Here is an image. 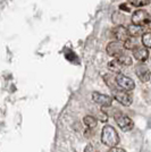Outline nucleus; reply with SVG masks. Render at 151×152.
<instances>
[{
  "label": "nucleus",
  "instance_id": "4468645a",
  "mask_svg": "<svg viewBox=\"0 0 151 152\" xmlns=\"http://www.w3.org/2000/svg\"><path fill=\"white\" fill-rule=\"evenodd\" d=\"M136 38H128L124 42V48L127 49V50H134L136 47H138V43H136Z\"/></svg>",
  "mask_w": 151,
  "mask_h": 152
},
{
  "label": "nucleus",
  "instance_id": "6e6552de",
  "mask_svg": "<svg viewBox=\"0 0 151 152\" xmlns=\"http://www.w3.org/2000/svg\"><path fill=\"white\" fill-rule=\"evenodd\" d=\"M111 34L117 41H123V42H125L126 40L130 38L127 28L124 27L123 25H117L116 27H114L113 31H111Z\"/></svg>",
  "mask_w": 151,
  "mask_h": 152
},
{
  "label": "nucleus",
  "instance_id": "0eeeda50",
  "mask_svg": "<svg viewBox=\"0 0 151 152\" xmlns=\"http://www.w3.org/2000/svg\"><path fill=\"white\" fill-rule=\"evenodd\" d=\"M92 100L97 104H100L102 107H109L113 103V98L111 96L102 94V93H99V92H93L92 93Z\"/></svg>",
  "mask_w": 151,
  "mask_h": 152
},
{
  "label": "nucleus",
  "instance_id": "a211bd4d",
  "mask_svg": "<svg viewBox=\"0 0 151 152\" xmlns=\"http://www.w3.org/2000/svg\"><path fill=\"white\" fill-rule=\"evenodd\" d=\"M130 2L135 7H144L150 4V0H130Z\"/></svg>",
  "mask_w": 151,
  "mask_h": 152
},
{
  "label": "nucleus",
  "instance_id": "9b49d317",
  "mask_svg": "<svg viewBox=\"0 0 151 152\" xmlns=\"http://www.w3.org/2000/svg\"><path fill=\"white\" fill-rule=\"evenodd\" d=\"M127 31H128V34L132 37V38H136V37H140V35H143V28L142 26L135 25V24H132L127 27Z\"/></svg>",
  "mask_w": 151,
  "mask_h": 152
},
{
  "label": "nucleus",
  "instance_id": "39448f33",
  "mask_svg": "<svg viewBox=\"0 0 151 152\" xmlns=\"http://www.w3.org/2000/svg\"><path fill=\"white\" fill-rule=\"evenodd\" d=\"M124 47L120 45L119 41H113V42H109L107 45V48H106V51H107V53L110 56V57H119L122 55H124L123 53V51H124Z\"/></svg>",
  "mask_w": 151,
  "mask_h": 152
},
{
  "label": "nucleus",
  "instance_id": "1a4fd4ad",
  "mask_svg": "<svg viewBox=\"0 0 151 152\" xmlns=\"http://www.w3.org/2000/svg\"><path fill=\"white\" fill-rule=\"evenodd\" d=\"M135 72H136L138 77L142 82H148L150 80V70L143 64H139L135 68Z\"/></svg>",
  "mask_w": 151,
  "mask_h": 152
},
{
  "label": "nucleus",
  "instance_id": "412c9836",
  "mask_svg": "<svg viewBox=\"0 0 151 152\" xmlns=\"http://www.w3.org/2000/svg\"><path fill=\"white\" fill-rule=\"evenodd\" d=\"M99 119L101 121H107V115H105L103 113H100L99 114Z\"/></svg>",
  "mask_w": 151,
  "mask_h": 152
},
{
  "label": "nucleus",
  "instance_id": "423d86ee",
  "mask_svg": "<svg viewBox=\"0 0 151 152\" xmlns=\"http://www.w3.org/2000/svg\"><path fill=\"white\" fill-rule=\"evenodd\" d=\"M149 14L147 13L145 10H142V9H139L135 13H133L132 15V23L135 24V25L139 26H143L147 24L148 19H149Z\"/></svg>",
  "mask_w": 151,
  "mask_h": 152
},
{
  "label": "nucleus",
  "instance_id": "ddd939ff",
  "mask_svg": "<svg viewBox=\"0 0 151 152\" xmlns=\"http://www.w3.org/2000/svg\"><path fill=\"white\" fill-rule=\"evenodd\" d=\"M83 121H84V124H85L89 128H95V127L97 126V124H98L97 118L93 117V116H90V115L85 116L84 119H83Z\"/></svg>",
  "mask_w": 151,
  "mask_h": 152
},
{
  "label": "nucleus",
  "instance_id": "4be33fe9",
  "mask_svg": "<svg viewBox=\"0 0 151 152\" xmlns=\"http://www.w3.org/2000/svg\"><path fill=\"white\" fill-rule=\"evenodd\" d=\"M85 152H95V149H93V145H92V144L86 145V148H85Z\"/></svg>",
  "mask_w": 151,
  "mask_h": 152
},
{
  "label": "nucleus",
  "instance_id": "f8f14e48",
  "mask_svg": "<svg viewBox=\"0 0 151 152\" xmlns=\"http://www.w3.org/2000/svg\"><path fill=\"white\" fill-rule=\"evenodd\" d=\"M122 64L118 61V59H115V60H111L110 63H108V68L110 72H113V73H119L120 70H122Z\"/></svg>",
  "mask_w": 151,
  "mask_h": 152
},
{
  "label": "nucleus",
  "instance_id": "2eb2a0df",
  "mask_svg": "<svg viewBox=\"0 0 151 152\" xmlns=\"http://www.w3.org/2000/svg\"><path fill=\"white\" fill-rule=\"evenodd\" d=\"M124 16L122 15L120 13H118V12H115V13L113 14V23L114 24H116V26L117 25H122L123 23H124Z\"/></svg>",
  "mask_w": 151,
  "mask_h": 152
},
{
  "label": "nucleus",
  "instance_id": "7ed1b4c3",
  "mask_svg": "<svg viewBox=\"0 0 151 152\" xmlns=\"http://www.w3.org/2000/svg\"><path fill=\"white\" fill-rule=\"evenodd\" d=\"M115 81H116V84L119 88H122L125 91H132L135 88V83H134L132 78L123 75V74H117L116 77H115Z\"/></svg>",
  "mask_w": 151,
  "mask_h": 152
},
{
  "label": "nucleus",
  "instance_id": "f257e3e1",
  "mask_svg": "<svg viewBox=\"0 0 151 152\" xmlns=\"http://www.w3.org/2000/svg\"><path fill=\"white\" fill-rule=\"evenodd\" d=\"M101 142L108 148H114L119 143V135L110 125H106L101 132Z\"/></svg>",
  "mask_w": 151,
  "mask_h": 152
},
{
  "label": "nucleus",
  "instance_id": "f3484780",
  "mask_svg": "<svg viewBox=\"0 0 151 152\" xmlns=\"http://www.w3.org/2000/svg\"><path fill=\"white\" fill-rule=\"evenodd\" d=\"M142 43L145 48H150L151 49V33L148 32V33H144L142 35Z\"/></svg>",
  "mask_w": 151,
  "mask_h": 152
},
{
  "label": "nucleus",
  "instance_id": "9d476101",
  "mask_svg": "<svg viewBox=\"0 0 151 152\" xmlns=\"http://www.w3.org/2000/svg\"><path fill=\"white\" fill-rule=\"evenodd\" d=\"M133 56L139 61H145L149 58V51L145 47H136L133 50Z\"/></svg>",
  "mask_w": 151,
  "mask_h": 152
},
{
  "label": "nucleus",
  "instance_id": "5701e85b",
  "mask_svg": "<svg viewBox=\"0 0 151 152\" xmlns=\"http://www.w3.org/2000/svg\"><path fill=\"white\" fill-rule=\"evenodd\" d=\"M145 26L149 28V30H151V16L149 17V19H148V22H147V24H145Z\"/></svg>",
  "mask_w": 151,
  "mask_h": 152
},
{
  "label": "nucleus",
  "instance_id": "b1692460",
  "mask_svg": "<svg viewBox=\"0 0 151 152\" xmlns=\"http://www.w3.org/2000/svg\"><path fill=\"white\" fill-rule=\"evenodd\" d=\"M149 127L151 128V117H150V121H149Z\"/></svg>",
  "mask_w": 151,
  "mask_h": 152
},
{
  "label": "nucleus",
  "instance_id": "20e7f679",
  "mask_svg": "<svg viewBox=\"0 0 151 152\" xmlns=\"http://www.w3.org/2000/svg\"><path fill=\"white\" fill-rule=\"evenodd\" d=\"M111 92H113V96L115 98V100H117L120 104L127 107V106H130L132 103V96L128 94L125 90L123 91V90L114 89L111 90Z\"/></svg>",
  "mask_w": 151,
  "mask_h": 152
},
{
  "label": "nucleus",
  "instance_id": "dca6fc26",
  "mask_svg": "<svg viewBox=\"0 0 151 152\" xmlns=\"http://www.w3.org/2000/svg\"><path fill=\"white\" fill-rule=\"evenodd\" d=\"M117 59L123 66H131L132 65V58L130 56H127V55H122Z\"/></svg>",
  "mask_w": 151,
  "mask_h": 152
},
{
  "label": "nucleus",
  "instance_id": "aec40b11",
  "mask_svg": "<svg viewBox=\"0 0 151 152\" xmlns=\"http://www.w3.org/2000/svg\"><path fill=\"white\" fill-rule=\"evenodd\" d=\"M108 152H126V151L124 150V149H122V148H117V146H114V148H110Z\"/></svg>",
  "mask_w": 151,
  "mask_h": 152
},
{
  "label": "nucleus",
  "instance_id": "6ab92c4d",
  "mask_svg": "<svg viewBox=\"0 0 151 152\" xmlns=\"http://www.w3.org/2000/svg\"><path fill=\"white\" fill-rule=\"evenodd\" d=\"M119 9H122L123 12H126V13H130V12L132 10V9H131V7L128 6L127 4H125V2H124V4H120V5H119Z\"/></svg>",
  "mask_w": 151,
  "mask_h": 152
},
{
  "label": "nucleus",
  "instance_id": "f03ea898",
  "mask_svg": "<svg viewBox=\"0 0 151 152\" xmlns=\"http://www.w3.org/2000/svg\"><path fill=\"white\" fill-rule=\"evenodd\" d=\"M114 118H115L116 124L118 125V127H119L123 132H130V131L133 129L134 123H133L132 119H131L128 116H126L125 114H123V113H116L115 116H114Z\"/></svg>",
  "mask_w": 151,
  "mask_h": 152
}]
</instances>
